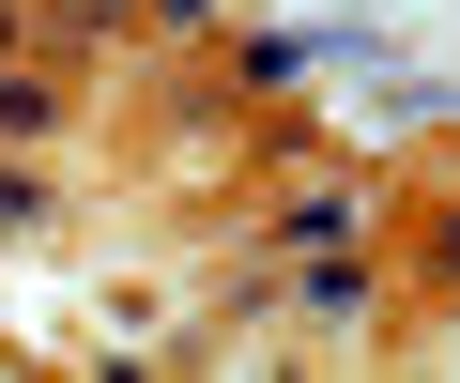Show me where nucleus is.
I'll return each mask as SVG.
<instances>
[{"label":"nucleus","instance_id":"f03ea898","mask_svg":"<svg viewBox=\"0 0 460 383\" xmlns=\"http://www.w3.org/2000/svg\"><path fill=\"white\" fill-rule=\"evenodd\" d=\"M47 123H62V92H47V77H0V138H47Z\"/></svg>","mask_w":460,"mask_h":383},{"label":"nucleus","instance_id":"f257e3e1","mask_svg":"<svg viewBox=\"0 0 460 383\" xmlns=\"http://www.w3.org/2000/svg\"><path fill=\"white\" fill-rule=\"evenodd\" d=\"M307 307H323V322H368V261H353V246H307Z\"/></svg>","mask_w":460,"mask_h":383}]
</instances>
